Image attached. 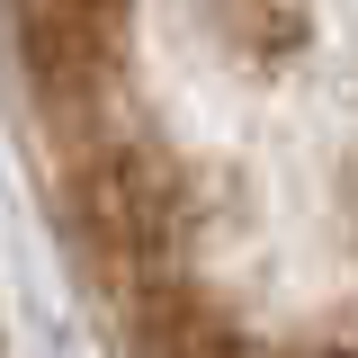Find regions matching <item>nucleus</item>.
I'll list each match as a JSON object with an SVG mask.
<instances>
[{
  "label": "nucleus",
  "instance_id": "1",
  "mask_svg": "<svg viewBox=\"0 0 358 358\" xmlns=\"http://www.w3.org/2000/svg\"><path fill=\"white\" fill-rule=\"evenodd\" d=\"M72 224L126 296L162 287L179 278V242H188V179L143 134H90L72 143Z\"/></svg>",
  "mask_w": 358,
  "mask_h": 358
},
{
  "label": "nucleus",
  "instance_id": "2",
  "mask_svg": "<svg viewBox=\"0 0 358 358\" xmlns=\"http://www.w3.org/2000/svg\"><path fill=\"white\" fill-rule=\"evenodd\" d=\"M126 341H134V358H251V341H242L188 278L134 287L126 296Z\"/></svg>",
  "mask_w": 358,
  "mask_h": 358
},
{
  "label": "nucleus",
  "instance_id": "3",
  "mask_svg": "<svg viewBox=\"0 0 358 358\" xmlns=\"http://www.w3.org/2000/svg\"><path fill=\"white\" fill-rule=\"evenodd\" d=\"M313 358H358V350H313Z\"/></svg>",
  "mask_w": 358,
  "mask_h": 358
}]
</instances>
